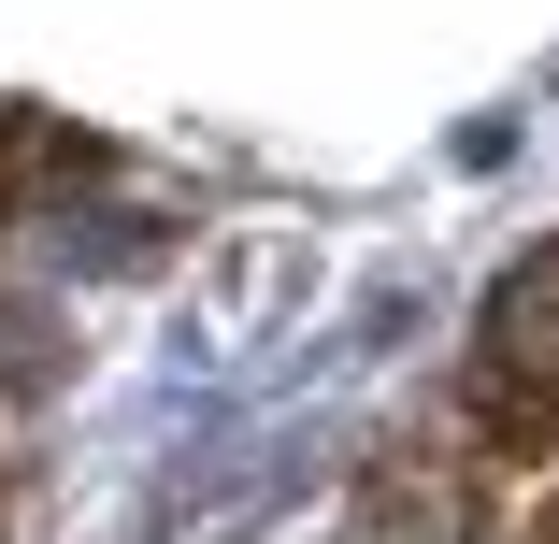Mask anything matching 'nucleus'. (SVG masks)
<instances>
[{
	"label": "nucleus",
	"mask_w": 559,
	"mask_h": 544,
	"mask_svg": "<svg viewBox=\"0 0 559 544\" xmlns=\"http://www.w3.org/2000/svg\"><path fill=\"white\" fill-rule=\"evenodd\" d=\"M502 430H559V244H531L488 287V359H474Z\"/></svg>",
	"instance_id": "1"
}]
</instances>
